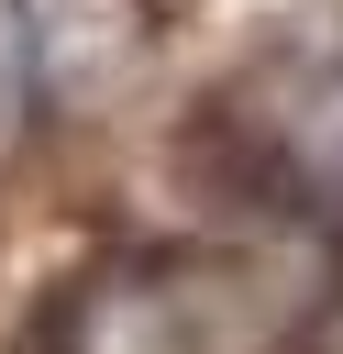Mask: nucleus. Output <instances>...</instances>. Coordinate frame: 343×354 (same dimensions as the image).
<instances>
[{
  "mask_svg": "<svg viewBox=\"0 0 343 354\" xmlns=\"http://www.w3.org/2000/svg\"><path fill=\"white\" fill-rule=\"evenodd\" d=\"M133 0H33L22 11V77L33 100H89L100 77L133 66Z\"/></svg>",
  "mask_w": 343,
  "mask_h": 354,
  "instance_id": "nucleus-1",
  "label": "nucleus"
}]
</instances>
